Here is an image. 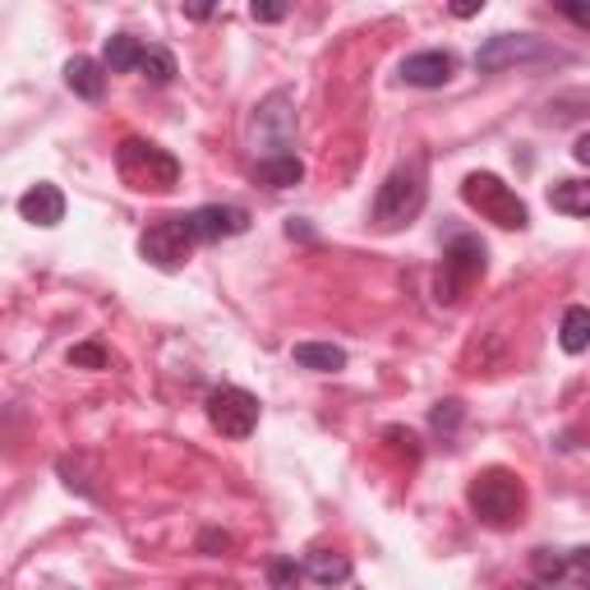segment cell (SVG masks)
Wrapping results in <instances>:
<instances>
[{"label": "cell", "mask_w": 590, "mask_h": 590, "mask_svg": "<svg viewBox=\"0 0 590 590\" xmlns=\"http://www.w3.org/2000/svg\"><path fill=\"white\" fill-rule=\"evenodd\" d=\"M139 61H143L139 37H130V33L107 37V51H101V65H107L111 74H130V69H139Z\"/></svg>", "instance_id": "cell-19"}, {"label": "cell", "mask_w": 590, "mask_h": 590, "mask_svg": "<svg viewBox=\"0 0 590 590\" xmlns=\"http://www.w3.org/2000/svg\"><path fill=\"white\" fill-rule=\"evenodd\" d=\"M139 74L148 84H158V88H167L171 79H175V56L167 46H148L143 51V61H139Z\"/></svg>", "instance_id": "cell-20"}, {"label": "cell", "mask_w": 590, "mask_h": 590, "mask_svg": "<svg viewBox=\"0 0 590 590\" xmlns=\"http://www.w3.org/2000/svg\"><path fill=\"white\" fill-rule=\"evenodd\" d=\"M249 14L259 19V23H277V19H287V6H254Z\"/></svg>", "instance_id": "cell-26"}, {"label": "cell", "mask_w": 590, "mask_h": 590, "mask_svg": "<svg viewBox=\"0 0 590 590\" xmlns=\"http://www.w3.org/2000/svg\"><path fill=\"white\" fill-rule=\"evenodd\" d=\"M562 14H568L572 23H581V29H590V6H577V0H562V6H558Z\"/></svg>", "instance_id": "cell-25"}, {"label": "cell", "mask_w": 590, "mask_h": 590, "mask_svg": "<svg viewBox=\"0 0 590 590\" xmlns=\"http://www.w3.org/2000/svg\"><path fill=\"white\" fill-rule=\"evenodd\" d=\"M304 577L319 586H342V581H351V558L332 554V549H314V554H304Z\"/></svg>", "instance_id": "cell-15"}, {"label": "cell", "mask_w": 590, "mask_h": 590, "mask_svg": "<svg viewBox=\"0 0 590 590\" xmlns=\"http://www.w3.org/2000/svg\"><path fill=\"white\" fill-rule=\"evenodd\" d=\"M549 208L562 217H590V181H554Z\"/></svg>", "instance_id": "cell-17"}, {"label": "cell", "mask_w": 590, "mask_h": 590, "mask_svg": "<svg viewBox=\"0 0 590 590\" xmlns=\"http://www.w3.org/2000/svg\"><path fill=\"white\" fill-rule=\"evenodd\" d=\"M291 361L300 369H314V374H337V369H346V351L332 346V342H300L291 351Z\"/></svg>", "instance_id": "cell-14"}, {"label": "cell", "mask_w": 590, "mask_h": 590, "mask_svg": "<svg viewBox=\"0 0 590 590\" xmlns=\"http://www.w3.org/2000/svg\"><path fill=\"white\" fill-rule=\"evenodd\" d=\"M190 226H194L199 245H213V240H230V236H240V230H249V213L230 208V203H203V208L190 213Z\"/></svg>", "instance_id": "cell-9"}, {"label": "cell", "mask_w": 590, "mask_h": 590, "mask_svg": "<svg viewBox=\"0 0 590 590\" xmlns=\"http://www.w3.org/2000/svg\"><path fill=\"white\" fill-rule=\"evenodd\" d=\"M429 425H433V429H443V433L457 429V425H461V401H439V406L429 410Z\"/></svg>", "instance_id": "cell-24"}, {"label": "cell", "mask_w": 590, "mask_h": 590, "mask_svg": "<svg viewBox=\"0 0 590 590\" xmlns=\"http://www.w3.org/2000/svg\"><path fill=\"white\" fill-rule=\"evenodd\" d=\"M471 512L484 522V526H512V522H522V512H526V490H522V480L494 466V471H480L471 480Z\"/></svg>", "instance_id": "cell-3"}, {"label": "cell", "mask_w": 590, "mask_h": 590, "mask_svg": "<svg viewBox=\"0 0 590 590\" xmlns=\"http://www.w3.org/2000/svg\"><path fill=\"white\" fill-rule=\"evenodd\" d=\"M425 194H429V185H425V162L397 167L388 181L378 185L374 226H378V230H397V226H406V222H416L420 208H425Z\"/></svg>", "instance_id": "cell-2"}, {"label": "cell", "mask_w": 590, "mask_h": 590, "mask_svg": "<svg viewBox=\"0 0 590 590\" xmlns=\"http://www.w3.org/2000/svg\"><path fill=\"white\" fill-rule=\"evenodd\" d=\"M199 236H194V226H190V213L181 217H162V222H152L143 236H139V254L148 264H158V268H185L190 264V254H194Z\"/></svg>", "instance_id": "cell-5"}, {"label": "cell", "mask_w": 590, "mask_h": 590, "mask_svg": "<svg viewBox=\"0 0 590 590\" xmlns=\"http://www.w3.org/2000/svg\"><path fill=\"white\" fill-rule=\"evenodd\" d=\"M116 167H120V181L139 190V194H167L181 185V162L171 158L167 148L148 143V139H125L120 152H116Z\"/></svg>", "instance_id": "cell-1"}, {"label": "cell", "mask_w": 590, "mask_h": 590, "mask_svg": "<svg viewBox=\"0 0 590 590\" xmlns=\"http://www.w3.org/2000/svg\"><path fill=\"white\" fill-rule=\"evenodd\" d=\"M572 158H577L581 167H590V135H581V139H577V148H572Z\"/></svg>", "instance_id": "cell-29"}, {"label": "cell", "mask_w": 590, "mask_h": 590, "mask_svg": "<svg viewBox=\"0 0 590 590\" xmlns=\"http://www.w3.org/2000/svg\"><path fill=\"white\" fill-rule=\"evenodd\" d=\"M480 272H484V245L471 236L452 240V249L443 254V272H439V300H457Z\"/></svg>", "instance_id": "cell-8"}, {"label": "cell", "mask_w": 590, "mask_h": 590, "mask_svg": "<svg viewBox=\"0 0 590 590\" xmlns=\"http://www.w3.org/2000/svg\"><path fill=\"white\" fill-rule=\"evenodd\" d=\"M291 139H296V97L281 88V93L259 101V116H254V143L264 148V158H281Z\"/></svg>", "instance_id": "cell-6"}, {"label": "cell", "mask_w": 590, "mask_h": 590, "mask_svg": "<svg viewBox=\"0 0 590 590\" xmlns=\"http://www.w3.org/2000/svg\"><path fill=\"white\" fill-rule=\"evenodd\" d=\"M535 572H540L545 581H558L562 572H568V558H558L554 549H535Z\"/></svg>", "instance_id": "cell-23"}, {"label": "cell", "mask_w": 590, "mask_h": 590, "mask_svg": "<svg viewBox=\"0 0 590 590\" xmlns=\"http://www.w3.org/2000/svg\"><path fill=\"white\" fill-rule=\"evenodd\" d=\"M558 346L568 351V355L590 351V310H586V304H572V310L562 314V323H558Z\"/></svg>", "instance_id": "cell-18"}, {"label": "cell", "mask_w": 590, "mask_h": 590, "mask_svg": "<svg viewBox=\"0 0 590 590\" xmlns=\"http://www.w3.org/2000/svg\"><path fill=\"white\" fill-rule=\"evenodd\" d=\"M230 540H226V535H217V530H208V535H203V540H199V549H226Z\"/></svg>", "instance_id": "cell-28"}, {"label": "cell", "mask_w": 590, "mask_h": 590, "mask_svg": "<svg viewBox=\"0 0 590 590\" xmlns=\"http://www.w3.org/2000/svg\"><path fill=\"white\" fill-rule=\"evenodd\" d=\"M19 213L23 222H33V226H61L65 222V194L56 185H33L29 194L19 199Z\"/></svg>", "instance_id": "cell-12"}, {"label": "cell", "mask_w": 590, "mask_h": 590, "mask_svg": "<svg viewBox=\"0 0 590 590\" xmlns=\"http://www.w3.org/2000/svg\"><path fill=\"white\" fill-rule=\"evenodd\" d=\"M254 181L268 185V190H291L304 181V162L296 158V152H281V158H259V167H254Z\"/></svg>", "instance_id": "cell-13"}, {"label": "cell", "mask_w": 590, "mask_h": 590, "mask_svg": "<svg viewBox=\"0 0 590 590\" xmlns=\"http://www.w3.org/2000/svg\"><path fill=\"white\" fill-rule=\"evenodd\" d=\"M461 199H466L484 222H494L503 230H526L530 226L526 203L517 199V190H512L507 181H498L494 171H471L466 181H461Z\"/></svg>", "instance_id": "cell-4"}, {"label": "cell", "mask_w": 590, "mask_h": 590, "mask_svg": "<svg viewBox=\"0 0 590 590\" xmlns=\"http://www.w3.org/2000/svg\"><path fill=\"white\" fill-rule=\"evenodd\" d=\"M69 365L74 369H107V351H101L97 342H84V346L69 351Z\"/></svg>", "instance_id": "cell-21"}, {"label": "cell", "mask_w": 590, "mask_h": 590, "mask_svg": "<svg viewBox=\"0 0 590 590\" xmlns=\"http://www.w3.org/2000/svg\"><path fill=\"white\" fill-rule=\"evenodd\" d=\"M304 577V568H296L291 558H272V568H268V581L277 586V590H296V581Z\"/></svg>", "instance_id": "cell-22"}, {"label": "cell", "mask_w": 590, "mask_h": 590, "mask_svg": "<svg viewBox=\"0 0 590 590\" xmlns=\"http://www.w3.org/2000/svg\"><path fill=\"white\" fill-rule=\"evenodd\" d=\"M452 69H457L452 51H416V56L401 61V79L410 88H443L452 79Z\"/></svg>", "instance_id": "cell-11"}, {"label": "cell", "mask_w": 590, "mask_h": 590, "mask_svg": "<svg viewBox=\"0 0 590 590\" xmlns=\"http://www.w3.org/2000/svg\"><path fill=\"white\" fill-rule=\"evenodd\" d=\"M65 84H69V93H79L84 101H97L101 93H107V74H101L97 61L74 56V61L65 65Z\"/></svg>", "instance_id": "cell-16"}, {"label": "cell", "mask_w": 590, "mask_h": 590, "mask_svg": "<svg viewBox=\"0 0 590 590\" xmlns=\"http://www.w3.org/2000/svg\"><path fill=\"white\" fill-rule=\"evenodd\" d=\"M208 420L222 439H249L254 425H259V397L245 388H217L208 397Z\"/></svg>", "instance_id": "cell-7"}, {"label": "cell", "mask_w": 590, "mask_h": 590, "mask_svg": "<svg viewBox=\"0 0 590 590\" xmlns=\"http://www.w3.org/2000/svg\"><path fill=\"white\" fill-rule=\"evenodd\" d=\"M535 56H540V42H535V37H526V33H498V37H490L475 51V69L494 74V69L522 65V61H535Z\"/></svg>", "instance_id": "cell-10"}, {"label": "cell", "mask_w": 590, "mask_h": 590, "mask_svg": "<svg viewBox=\"0 0 590 590\" xmlns=\"http://www.w3.org/2000/svg\"><path fill=\"white\" fill-rule=\"evenodd\" d=\"M568 568H577L581 577H590V549H577V554L568 558Z\"/></svg>", "instance_id": "cell-27"}, {"label": "cell", "mask_w": 590, "mask_h": 590, "mask_svg": "<svg viewBox=\"0 0 590 590\" xmlns=\"http://www.w3.org/2000/svg\"><path fill=\"white\" fill-rule=\"evenodd\" d=\"M480 10H484V6H475V0H466V6H457L452 14H457V19H471V14H480Z\"/></svg>", "instance_id": "cell-30"}]
</instances>
